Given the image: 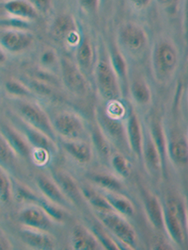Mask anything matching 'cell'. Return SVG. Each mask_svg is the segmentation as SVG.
Listing matches in <instances>:
<instances>
[{
  "mask_svg": "<svg viewBox=\"0 0 188 250\" xmlns=\"http://www.w3.org/2000/svg\"><path fill=\"white\" fill-rule=\"evenodd\" d=\"M20 158L14 152L7 141L0 134V166L6 168L10 173L13 171Z\"/></svg>",
  "mask_w": 188,
  "mask_h": 250,
  "instance_id": "cell-34",
  "label": "cell"
},
{
  "mask_svg": "<svg viewBox=\"0 0 188 250\" xmlns=\"http://www.w3.org/2000/svg\"><path fill=\"white\" fill-rule=\"evenodd\" d=\"M80 187L84 200L89 203V205L94 208L95 212H106L113 210L106 196L103 195V193L99 189H96V187H89L86 185Z\"/></svg>",
  "mask_w": 188,
  "mask_h": 250,
  "instance_id": "cell-28",
  "label": "cell"
},
{
  "mask_svg": "<svg viewBox=\"0 0 188 250\" xmlns=\"http://www.w3.org/2000/svg\"><path fill=\"white\" fill-rule=\"evenodd\" d=\"M95 213L101 225L120 243L122 249H137L138 238L133 226L127 220V217L115 210Z\"/></svg>",
  "mask_w": 188,
  "mask_h": 250,
  "instance_id": "cell-4",
  "label": "cell"
},
{
  "mask_svg": "<svg viewBox=\"0 0 188 250\" xmlns=\"http://www.w3.org/2000/svg\"><path fill=\"white\" fill-rule=\"evenodd\" d=\"M179 62V56L174 43L168 39H159L154 42L150 65L152 76L159 83H166L174 75Z\"/></svg>",
  "mask_w": 188,
  "mask_h": 250,
  "instance_id": "cell-2",
  "label": "cell"
},
{
  "mask_svg": "<svg viewBox=\"0 0 188 250\" xmlns=\"http://www.w3.org/2000/svg\"><path fill=\"white\" fill-rule=\"evenodd\" d=\"M90 142L94 147V153L104 161H108V158L112 153L111 143L97 125L90 130Z\"/></svg>",
  "mask_w": 188,
  "mask_h": 250,
  "instance_id": "cell-31",
  "label": "cell"
},
{
  "mask_svg": "<svg viewBox=\"0 0 188 250\" xmlns=\"http://www.w3.org/2000/svg\"><path fill=\"white\" fill-rule=\"evenodd\" d=\"M9 119V122L12 123L26 137V139L33 149H45L52 153L53 155H56L57 153V143L51 139L48 135L31 125H27V123L21 120L16 114H14V112L10 115Z\"/></svg>",
  "mask_w": 188,
  "mask_h": 250,
  "instance_id": "cell-11",
  "label": "cell"
},
{
  "mask_svg": "<svg viewBox=\"0 0 188 250\" xmlns=\"http://www.w3.org/2000/svg\"><path fill=\"white\" fill-rule=\"evenodd\" d=\"M94 234L104 250H122L120 243L112 236L108 230L101 226H94L92 229Z\"/></svg>",
  "mask_w": 188,
  "mask_h": 250,
  "instance_id": "cell-36",
  "label": "cell"
},
{
  "mask_svg": "<svg viewBox=\"0 0 188 250\" xmlns=\"http://www.w3.org/2000/svg\"><path fill=\"white\" fill-rule=\"evenodd\" d=\"M5 14L31 23L36 20L39 13L29 0H7L3 3Z\"/></svg>",
  "mask_w": 188,
  "mask_h": 250,
  "instance_id": "cell-23",
  "label": "cell"
},
{
  "mask_svg": "<svg viewBox=\"0 0 188 250\" xmlns=\"http://www.w3.org/2000/svg\"><path fill=\"white\" fill-rule=\"evenodd\" d=\"M7 0H0V4H3L4 2H6Z\"/></svg>",
  "mask_w": 188,
  "mask_h": 250,
  "instance_id": "cell-49",
  "label": "cell"
},
{
  "mask_svg": "<svg viewBox=\"0 0 188 250\" xmlns=\"http://www.w3.org/2000/svg\"><path fill=\"white\" fill-rule=\"evenodd\" d=\"M93 76L97 93L105 102L121 99V81L110 63L108 51L98 52Z\"/></svg>",
  "mask_w": 188,
  "mask_h": 250,
  "instance_id": "cell-1",
  "label": "cell"
},
{
  "mask_svg": "<svg viewBox=\"0 0 188 250\" xmlns=\"http://www.w3.org/2000/svg\"></svg>",
  "mask_w": 188,
  "mask_h": 250,
  "instance_id": "cell-51",
  "label": "cell"
},
{
  "mask_svg": "<svg viewBox=\"0 0 188 250\" xmlns=\"http://www.w3.org/2000/svg\"><path fill=\"white\" fill-rule=\"evenodd\" d=\"M49 32L55 40L62 42L70 48L75 49L83 34L75 18L71 14H60L52 21Z\"/></svg>",
  "mask_w": 188,
  "mask_h": 250,
  "instance_id": "cell-9",
  "label": "cell"
},
{
  "mask_svg": "<svg viewBox=\"0 0 188 250\" xmlns=\"http://www.w3.org/2000/svg\"><path fill=\"white\" fill-rule=\"evenodd\" d=\"M116 44L125 57L140 59L148 47V34L142 26L126 22L118 29Z\"/></svg>",
  "mask_w": 188,
  "mask_h": 250,
  "instance_id": "cell-5",
  "label": "cell"
},
{
  "mask_svg": "<svg viewBox=\"0 0 188 250\" xmlns=\"http://www.w3.org/2000/svg\"><path fill=\"white\" fill-rule=\"evenodd\" d=\"M71 245L74 250H104L94 231L87 227L75 225L71 232Z\"/></svg>",
  "mask_w": 188,
  "mask_h": 250,
  "instance_id": "cell-22",
  "label": "cell"
},
{
  "mask_svg": "<svg viewBox=\"0 0 188 250\" xmlns=\"http://www.w3.org/2000/svg\"><path fill=\"white\" fill-rule=\"evenodd\" d=\"M156 1L161 8L168 12L174 11L179 2V0H156Z\"/></svg>",
  "mask_w": 188,
  "mask_h": 250,
  "instance_id": "cell-44",
  "label": "cell"
},
{
  "mask_svg": "<svg viewBox=\"0 0 188 250\" xmlns=\"http://www.w3.org/2000/svg\"><path fill=\"white\" fill-rule=\"evenodd\" d=\"M18 221L21 226L50 231L56 223L50 217L45 209L37 203H27L20 208Z\"/></svg>",
  "mask_w": 188,
  "mask_h": 250,
  "instance_id": "cell-12",
  "label": "cell"
},
{
  "mask_svg": "<svg viewBox=\"0 0 188 250\" xmlns=\"http://www.w3.org/2000/svg\"><path fill=\"white\" fill-rule=\"evenodd\" d=\"M140 159L143 161L149 175L153 178H157L161 175L164 158L150 128H144V140Z\"/></svg>",
  "mask_w": 188,
  "mask_h": 250,
  "instance_id": "cell-14",
  "label": "cell"
},
{
  "mask_svg": "<svg viewBox=\"0 0 188 250\" xmlns=\"http://www.w3.org/2000/svg\"><path fill=\"white\" fill-rule=\"evenodd\" d=\"M90 181L94 187L101 191L122 193V180L113 173H94L90 176Z\"/></svg>",
  "mask_w": 188,
  "mask_h": 250,
  "instance_id": "cell-26",
  "label": "cell"
},
{
  "mask_svg": "<svg viewBox=\"0 0 188 250\" xmlns=\"http://www.w3.org/2000/svg\"><path fill=\"white\" fill-rule=\"evenodd\" d=\"M167 154L175 165L188 167V142L184 139H173L167 142Z\"/></svg>",
  "mask_w": 188,
  "mask_h": 250,
  "instance_id": "cell-29",
  "label": "cell"
},
{
  "mask_svg": "<svg viewBox=\"0 0 188 250\" xmlns=\"http://www.w3.org/2000/svg\"><path fill=\"white\" fill-rule=\"evenodd\" d=\"M39 66L44 69L55 72L57 67L59 69L60 58L57 55V52L52 47H45L40 52L39 58Z\"/></svg>",
  "mask_w": 188,
  "mask_h": 250,
  "instance_id": "cell-37",
  "label": "cell"
},
{
  "mask_svg": "<svg viewBox=\"0 0 188 250\" xmlns=\"http://www.w3.org/2000/svg\"><path fill=\"white\" fill-rule=\"evenodd\" d=\"M106 103H107V106L104 110L108 116L115 119H120V120H124L126 118L128 111L125 108V105L121 102V99L111 100Z\"/></svg>",
  "mask_w": 188,
  "mask_h": 250,
  "instance_id": "cell-38",
  "label": "cell"
},
{
  "mask_svg": "<svg viewBox=\"0 0 188 250\" xmlns=\"http://www.w3.org/2000/svg\"><path fill=\"white\" fill-rule=\"evenodd\" d=\"M0 46L8 54H20L28 50L33 42L34 36L27 29H1Z\"/></svg>",
  "mask_w": 188,
  "mask_h": 250,
  "instance_id": "cell-13",
  "label": "cell"
},
{
  "mask_svg": "<svg viewBox=\"0 0 188 250\" xmlns=\"http://www.w3.org/2000/svg\"><path fill=\"white\" fill-rule=\"evenodd\" d=\"M11 173L0 166V203H9L13 197V179Z\"/></svg>",
  "mask_w": 188,
  "mask_h": 250,
  "instance_id": "cell-35",
  "label": "cell"
},
{
  "mask_svg": "<svg viewBox=\"0 0 188 250\" xmlns=\"http://www.w3.org/2000/svg\"><path fill=\"white\" fill-rule=\"evenodd\" d=\"M5 91L12 99H30L34 94L22 80L12 78L5 83Z\"/></svg>",
  "mask_w": 188,
  "mask_h": 250,
  "instance_id": "cell-33",
  "label": "cell"
},
{
  "mask_svg": "<svg viewBox=\"0 0 188 250\" xmlns=\"http://www.w3.org/2000/svg\"><path fill=\"white\" fill-rule=\"evenodd\" d=\"M36 185L40 192V195L47 200L67 210L75 207L52 176L43 174L38 175L36 178Z\"/></svg>",
  "mask_w": 188,
  "mask_h": 250,
  "instance_id": "cell-15",
  "label": "cell"
},
{
  "mask_svg": "<svg viewBox=\"0 0 188 250\" xmlns=\"http://www.w3.org/2000/svg\"><path fill=\"white\" fill-rule=\"evenodd\" d=\"M64 151L77 164L88 165L94 159V150L89 140L59 139Z\"/></svg>",
  "mask_w": 188,
  "mask_h": 250,
  "instance_id": "cell-20",
  "label": "cell"
},
{
  "mask_svg": "<svg viewBox=\"0 0 188 250\" xmlns=\"http://www.w3.org/2000/svg\"><path fill=\"white\" fill-rule=\"evenodd\" d=\"M20 238L27 248L32 250H54L56 240L50 231L24 227L20 229Z\"/></svg>",
  "mask_w": 188,
  "mask_h": 250,
  "instance_id": "cell-19",
  "label": "cell"
},
{
  "mask_svg": "<svg viewBox=\"0 0 188 250\" xmlns=\"http://www.w3.org/2000/svg\"><path fill=\"white\" fill-rule=\"evenodd\" d=\"M52 177L75 206L78 204L81 200H84L79 184L71 175L64 171H56Z\"/></svg>",
  "mask_w": 188,
  "mask_h": 250,
  "instance_id": "cell-25",
  "label": "cell"
},
{
  "mask_svg": "<svg viewBox=\"0 0 188 250\" xmlns=\"http://www.w3.org/2000/svg\"><path fill=\"white\" fill-rule=\"evenodd\" d=\"M108 1V0H101V5H104V4H106Z\"/></svg>",
  "mask_w": 188,
  "mask_h": 250,
  "instance_id": "cell-48",
  "label": "cell"
},
{
  "mask_svg": "<svg viewBox=\"0 0 188 250\" xmlns=\"http://www.w3.org/2000/svg\"><path fill=\"white\" fill-rule=\"evenodd\" d=\"M95 124L101 129L111 145H115L120 149L127 148L125 135V119L120 120L108 116L105 110L98 109L95 111Z\"/></svg>",
  "mask_w": 188,
  "mask_h": 250,
  "instance_id": "cell-10",
  "label": "cell"
},
{
  "mask_svg": "<svg viewBox=\"0 0 188 250\" xmlns=\"http://www.w3.org/2000/svg\"><path fill=\"white\" fill-rule=\"evenodd\" d=\"M7 61V53L6 51L0 46V65H3Z\"/></svg>",
  "mask_w": 188,
  "mask_h": 250,
  "instance_id": "cell-46",
  "label": "cell"
},
{
  "mask_svg": "<svg viewBox=\"0 0 188 250\" xmlns=\"http://www.w3.org/2000/svg\"><path fill=\"white\" fill-rule=\"evenodd\" d=\"M187 226H188V213L187 214Z\"/></svg>",
  "mask_w": 188,
  "mask_h": 250,
  "instance_id": "cell-50",
  "label": "cell"
},
{
  "mask_svg": "<svg viewBox=\"0 0 188 250\" xmlns=\"http://www.w3.org/2000/svg\"><path fill=\"white\" fill-rule=\"evenodd\" d=\"M39 14H49L53 8V0H29Z\"/></svg>",
  "mask_w": 188,
  "mask_h": 250,
  "instance_id": "cell-40",
  "label": "cell"
},
{
  "mask_svg": "<svg viewBox=\"0 0 188 250\" xmlns=\"http://www.w3.org/2000/svg\"><path fill=\"white\" fill-rule=\"evenodd\" d=\"M125 135L128 150L135 158L140 159L144 140V127L140 118L134 111L128 112L125 118Z\"/></svg>",
  "mask_w": 188,
  "mask_h": 250,
  "instance_id": "cell-16",
  "label": "cell"
},
{
  "mask_svg": "<svg viewBox=\"0 0 188 250\" xmlns=\"http://www.w3.org/2000/svg\"><path fill=\"white\" fill-rule=\"evenodd\" d=\"M142 203L149 224L156 230L164 229V207L160 199L154 194L144 191Z\"/></svg>",
  "mask_w": 188,
  "mask_h": 250,
  "instance_id": "cell-21",
  "label": "cell"
},
{
  "mask_svg": "<svg viewBox=\"0 0 188 250\" xmlns=\"http://www.w3.org/2000/svg\"><path fill=\"white\" fill-rule=\"evenodd\" d=\"M130 97L135 106L147 108L152 101V93L147 81L142 77H135L130 83Z\"/></svg>",
  "mask_w": 188,
  "mask_h": 250,
  "instance_id": "cell-24",
  "label": "cell"
},
{
  "mask_svg": "<svg viewBox=\"0 0 188 250\" xmlns=\"http://www.w3.org/2000/svg\"><path fill=\"white\" fill-rule=\"evenodd\" d=\"M53 156L54 155L52 153H50L49 151L45 150V149L35 148V149L32 150L30 160L37 167H46L50 163V161L52 160Z\"/></svg>",
  "mask_w": 188,
  "mask_h": 250,
  "instance_id": "cell-39",
  "label": "cell"
},
{
  "mask_svg": "<svg viewBox=\"0 0 188 250\" xmlns=\"http://www.w3.org/2000/svg\"><path fill=\"white\" fill-rule=\"evenodd\" d=\"M152 0H127L128 4L135 11H144L150 5Z\"/></svg>",
  "mask_w": 188,
  "mask_h": 250,
  "instance_id": "cell-42",
  "label": "cell"
},
{
  "mask_svg": "<svg viewBox=\"0 0 188 250\" xmlns=\"http://www.w3.org/2000/svg\"><path fill=\"white\" fill-rule=\"evenodd\" d=\"M60 81L70 94L77 98H85L90 92L88 77L81 71L75 61L60 58Z\"/></svg>",
  "mask_w": 188,
  "mask_h": 250,
  "instance_id": "cell-8",
  "label": "cell"
},
{
  "mask_svg": "<svg viewBox=\"0 0 188 250\" xmlns=\"http://www.w3.org/2000/svg\"><path fill=\"white\" fill-rule=\"evenodd\" d=\"M164 207V229L176 245L183 247L186 241L187 214L182 204L175 199L169 200Z\"/></svg>",
  "mask_w": 188,
  "mask_h": 250,
  "instance_id": "cell-7",
  "label": "cell"
},
{
  "mask_svg": "<svg viewBox=\"0 0 188 250\" xmlns=\"http://www.w3.org/2000/svg\"><path fill=\"white\" fill-rule=\"evenodd\" d=\"M108 53L110 63H111L113 69L115 70L116 74L118 75L121 83L126 82L128 79V75H129L126 57L121 52L116 43L112 44L110 46Z\"/></svg>",
  "mask_w": 188,
  "mask_h": 250,
  "instance_id": "cell-30",
  "label": "cell"
},
{
  "mask_svg": "<svg viewBox=\"0 0 188 250\" xmlns=\"http://www.w3.org/2000/svg\"><path fill=\"white\" fill-rule=\"evenodd\" d=\"M98 51L90 37L83 35L78 45L75 48V62L81 71L87 76H93L97 62Z\"/></svg>",
  "mask_w": 188,
  "mask_h": 250,
  "instance_id": "cell-18",
  "label": "cell"
},
{
  "mask_svg": "<svg viewBox=\"0 0 188 250\" xmlns=\"http://www.w3.org/2000/svg\"><path fill=\"white\" fill-rule=\"evenodd\" d=\"M14 113L27 125H31L56 143L58 138L55 132L52 119L39 103L31 99H13Z\"/></svg>",
  "mask_w": 188,
  "mask_h": 250,
  "instance_id": "cell-3",
  "label": "cell"
},
{
  "mask_svg": "<svg viewBox=\"0 0 188 250\" xmlns=\"http://www.w3.org/2000/svg\"><path fill=\"white\" fill-rule=\"evenodd\" d=\"M101 192L106 196L108 203L110 204L113 210L119 212L120 214L127 218L134 216L135 213V207L134 203L126 195H123L122 193L105 192V191H101Z\"/></svg>",
  "mask_w": 188,
  "mask_h": 250,
  "instance_id": "cell-27",
  "label": "cell"
},
{
  "mask_svg": "<svg viewBox=\"0 0 188 250\" xmlns=\"http://www.w3.org/2000/svg\"><path fill=\"white\" fill-rule=\"evenodd\" d=\"M0 134L20 159H29L33 148L26 137L10 122L0 123Z\"/></svg>",
  "mask_w": 188,
  "mask_h": 250,
  "instance_id": "cell-17",
  "label": "cell"
},
{
  "mask_svg": "<svg viewBox=\"0 0 188 250\" xmlns=\"http://www.w3.org/2000/svg\"><path fill=\"white\" fill-rule=\"evenodd\" d=\"M52 124L58 140L90 139L86 121L77 112L60 111L52 119Z\"/></svg>",
  "mask_w": 188,
  "mask_h": 250,
  "instance_id": "cell-6",
  "label": "cell"
},
{
  "mask_svg": "<svg viewBox=\"0 0 188 250\" xmlns=\"http://www.w3.org/2000/svg\"><path fill=\"white\" fill-rule=\"evenodd\" d=\"M2 13H5V12H4V9H3V4H0V17L5 14H2Z\"/></svg>",
  "mask_w": 188,
  "mask_h": 250,
  "instance_id": "cell-47",
  "label": "cell"
},
{
  "mask_svg": "<svg viewBox=\"0 0 188 250\" xmlns=\"http://www.w3.org/2000/svg\"><path fill=\"white\" fill-rule=\"evenodd\" d=\"M108 163L112 169V173L122 181L130 177L132 173V164L121 151L111 153L108 158Z\"/></svg>",
  "mask_w": 188,
  "mask_h": 250,
  "instance_id": "cell-32",
  "label": "cell"
},
{
  "mask_svg": "<svg viewBox=\"0 0 188 250\" xmlns=\"http://www.w3.org/2000/svg\"><path fill=\"white\" fill-rule=\"evenodd\" d=\"M183 28H184V35H185V40H186L188 50V0H185V4H184Z\"/></svg>",
  "mask_w": 188,
  "mask_h": 250,
  "instance_id": "cell-43",
  "label": "cell"
},
{
  "mask_svg": "<svg viewBox=\"0 0 188 250\" xmlns=\"http://www.w3.org/2000/svg\"><path fill=\"white\" fill-rule=\"evenodd\" d=\"M11 249H13V244L11 243L10 239L5 234V232L0 229V250H11Z\"/></svg>",
  "mask_w": 188,
  "mask_h": 250,
  "instance_id": "cell-45",
  "label": "cell"
},
{
  "mask_svg": "<svg viewBox=\"0 0 188 250\" xmlns=\"http://www.w3.org/2000/svg\"><path fill=\"white\" fill-rule=\"evenodd\" d=\"M81 9L88 14H95L101 7V0H77Z\"/></svg>",
  "mask_w": 188,
  "mask_h": 250,
  "instance_id": "cell-41",
  "label": "cell"
}]
</instances>
